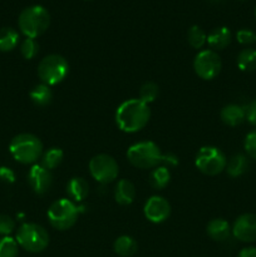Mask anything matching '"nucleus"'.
Here are the masks:
<instances>
[{
    "label": "nucleus",
    "instance_id": "4",
    "mask_svg": "<svg viewBox=\"0 0 256 257\" xmlns=\"http://www.w3.org/2000/svg\"><path fill=\"white\" fill-rule=\"evenodd\" d=\"M9 151L14 160L19 163L32 165L43 155V143L32 133H20L12 140Z\"/></svg>",
    "mask_w": 256,
    "mask_h": 257
},
{
    "label": "nucleus",
    "instance_id": "13",
    "mask_svg": "<svg viewBox=\"0 0 256 257\" xmlns=\"http://www.w3.org/2000/svg\"><path fill=\"white\" fill-rule=\"evenodd\" d=\"M232 235L242 242H255L256 241V215L243 213L238 216L232 226Z\"/></svg>",
    "mask_w": 256,
    "mask_h": 257
},
{
    "label": "nucleus",
    "instance_id": "12",
    "mask_svg": "<svg viewBox=\"0 0 256 257\" xmlns=\"http://www.w3.org/2000/svg\"><path fill=\"white\" fill-rule=\"evenodd\" d=\"M28 182L35 195L43 196L52 188L53 175L42 165H34L28 173Z\"/></svg>",
    "mask_w": 256,
    "mask_h": 257
},
{
    "label": "nucleus",
    "instance_id": "26",
    "mask_svg": "<svg viewBox=\"0 0 256 257\" xmlns=\"http://www.w3.org/2000/svg\"><path fill=\"white\" fill-rule=\"evenodd\" d=\"M187 42L193 49H201L207 43V35L203 32L202 28L198 25H192L187 32Z\"/></svg>",
    "mask_w": 256,
    "mask_h": 257
},
{
    "label": "nucleus",
    "instance_id": "32",
    "mask_svg": "<svg viewBox=\"0 0 256 257\" xmlns=\"http://www.w3.org/2000/svg\"><path fill=\"white\" fill-rule=\"evenodd\" d=\"M15 222L10 216L0 215V235L9 236L14 231Z\"/></svg>",
    "mask_w": 256,
    "mask_h": 257
},
{
    "label": "nucleus",
    "instance_id": "17",
    "mask_svg": "<svg viewBox=\"0 0 256 257\" xmlns=\"http://www.w3.org/2000/svg\"><path fill=\"white\" fill-rule=\"evenodd\" d=\"M207 43L211 50H222L231 43V32L228 28L220 27L215 28L207 35Z\"/></svg>",
    "mask_w": 256,
    "mask_h": 257
},
{
    "label": "nucleus",
    "instance_id": "1",
    "mask_svg": "<svg viewBox=\"0 0 256 257\" xmlns=\"http://www.w3.org/2000/svg\"><path fill=\"white\" fill-rule=\"evenodd\" d=\"M151 118L148 104L141 99H128L115 110V123L124 133H136L147 125Z\"/></svg>",
    "mask_w": 256,
    "mask_h": 257
},
{
    "label": "nucleus",
    "instance_id": "15",
    "mask_svg": "<svg viewBox=\"0 0 256 257\" xmlns=\"http://www.w3.org/2000/svg\"><path fill=\"white\" fill-rule=\"evenodd\" d=\"M220 117L225 124L236 127L246 119V109L238 104H227L221 109Z\"/></svg>",
    "mask_w": 256,
    "mask_h": 257
},
{
    "label": "nucleus",
    "instance_id": "31",
    "mask_svg": "<svg viewBox=\"0 0 256 257\" xmlns=\"http://www.w3.org/2000/svg\"><path fill=\"white\" fill-rule=\"evenodd\" d=\"M236 39L242 45H251L256 42V34L251 29H240L236 33Z\"/></svg>",
    "mask_w": 256,
    "mask_h": 257
},
{
    "label": "nucleus",
    "instance_id": "28",
    "mask_svg": "<svg viewBox=\"0 0 256 257\" xmlns=\"http://www.w3.org/2000/svg\"><path fill=\"white\" fill-rule=\"evenodd\" d=\"M19 252V245L17 240L4 236L0 238V257H17Z\"/></svg>",
    "mask_w": 256,
    "mask_h": 257
},
{
    "label": "nucleus",
    "instance_id": "27",
    "mask_svg": "<svg viewBox=\"0 0 256 257\" xmlns=\"http://www.w3.org/2000/svg\"><path fill=\"white\" fill-rule=\"evenodd\" d=\"M160 94V87L155 82H146L140 89V99L146 104L155 102Z\"/></svg>",
    "mask_w": 256,
    "mask_h": 257
},
{
    "label": "nucleus",
    "instance_id": "2",
    "mask_svg": "<svg viewBox=\"0 0 256 257\" xmlns=\"http://www.w3.org/2000/svg\"><path fill=\"white\" fill-rule=\"evenodd\" d=\"M127 158L131 165L141 170H151L160 166V163H168L176 166L178 160L172 155L163 156L160 147L152 141H143L135 143L127 151Z\"/></svg>",
    "mask_w": 256,
    "mask_h": 257
},
{
    "label": "nucleus",
    "instance_id": "24",
    "mask_svg": "<svg viewBox=\"0 0 256 257\" xmlns=\"http://www.w3.org/2000/svg\"><path fill=\"white\" fill-rule=\"evenodd\" d=\"M171 172L165 166H158L151 172L150 185L156 190H162L170 183Z\"/></svg>",
    "mask_w": 256,
    "mask_h": 257
},
{
    "label": "nucleus",
    "instance_id": "7",
    "mask_svg": "<svg viewBox=\"0 0 256 257\" xmlns=\"http://www.w3.org/2000/svg\"><path fill=\"white\" fill-rule=\"evenodd\" d=\"M78 215V207L68 198H60L53 202L47 213L50 225L59 231L72 228L77 222Z\"/></svg>",
    "mask_w": 256,
    "mask_h": 257
},
{
    "label": "nucleus",
    "instance_id": "37",
    "mask_svg": "<svg viewBox=\"0 0 256 257\" xmlns=\"http://www.w3.org/2000/svg\"><path fill=\"white\" fill-rule=\"evenodd\" d=\"M255 18H256V8H255Z\"/></svg>",
    "mask_w": 256,
    "mask_h": 257
},
{
    "label": "nucleus",
    "instance_id": "36",
    "mask_svg": "<svg viewBox=\"0 0 256 257\" xmlns=\"http://www.w3.org/2000/svg\"><path fill=\"white\" fill-rule=\"evenodd\" d=\"M211 2H220V0H211Z\"/></svg>",
    "mask_w": 256,
    "mask_h": 257
},
{
    "label": "nucleus",
    "instance_id": "22",
    "mask_svg": "<svg viewBox=\"0 0 256 257\" xmlns=\"http://www.w3.org/2000/svg\"><path fill=\"white\" fill-rule=\"evenodd\" d=\"M237 63L238 69L242 72H253L256 70V49L252 48H245L241 50L237 55Z\"/></svg>",
    "mask_w": 256,
    "mask_h": 257
},
{
    "label": "nucleus",
    "instance_id": "14",
    "mask_svg": "<svg viewBox=\"0 0 256 257\" xmlns=\"http://www.w3.org/2000/svg\"><path fill=\"white\" fill-rule=\"evenodd\" d=\"M206 232H207L208 237L212 238L213 241L223 242V241L230 237L232 230H231L230 223L226 220H223V218H213L207 223Z\"/></svg>",
    "mask_w": 256,
    "mask_h": 257
},
{
    "label": "nucleus",
    "instance_id": "18",
    "mask_svg": "<svg viewBox=\"0 0 256 257\" xmlns=\"http://www.w3.org/2000/svg\"><path fill=\"white\" fill-rule=\"evenodd\" d=\"M67 193L72 200L80 202L89 193V185L84 178L73 177L67 183Z\"/></svg>",
    "mask_w": 256,
    "mask_h": 257
},
{
    "label": "nucleus",
    "instance_id": "25",
    "mask_svg": "<svg viewBox=\"0 0 256 257\" xmlns=\"http://www.w3.org/2000/svg\"><path fill=\"white\" fill-rule=\"evenodd\" d=\"M63 158H64L63 151L58 147H52L42 155V163L40 165L47 170L52 171L62 163Z\"/></svg>",
    "mask_w": 256,
    "mask_h": 257
},
{
    "label": "nucleus",
    "instance_id": "21",
    "mask_svg": "<svg viewBox=\"0 0 256 257\" xmlns=\"http://www.w3.org/2000/svg\"><path fill=\"white\" fill-rule=\"evenodd\" d=\"M30 99L34 103L37 107H47L48 104L52 103L53 99V92L50 89L49 85L40 83V84L35 85L30 92Z\"/></svg>",
    "mask_w": 256,
    "mask_h": 257
},
{
    "label": "nucleus",
    "instance_id": "19",
    "mask_svg": "<svg viewBox=\"0 0 256 257\" xmlns=\"http://www.w3.org/2000/svg\"><path fill=\"white\" fill-rule=\"evenodd\" d=\"M138 245L136 240L131 236H119L113 243V250L120 257H131L137 252Z\"/></svg>",
    "mask_w": 256,
    "mask_h": 257
},
{
    "label": "nucleus",
    "instance_id": "11",
    "mask_svg": "<svg viewBox=\"0 0 256 257\" xmlns=\"http://www.w3.org/2000/svg\"><path fill=\"white\" fill-rule=\"evenodd\" d=\"M146 218L152 223H162L168 220L171 215V205L161 196H152L147 200L143 207Z\"/></svg>",
    "mask_w": 256,
    "mask_h": 257
},
{
    "label": "nucleus",
    "instance_id": "8",
    "mask_svg": "<svg viewBox=\"0 0 256 257\" xmlns=\"http://www.w3.org/2000/svg\"><path fill=\"white\" fill-rule=\"evenodd\" d=\"M195 165L198 170L207 176H217L226 170L227 160L221 150L213 146H205L198 151L195 158Z\"/></svg>",
    "mask_w": 256,
    "mask_h": 257
},
{
    "label": "nucleus",
    "instance_id": "10",
    "mask_svg": "<svg viewBox=\"0 0 256 257\" xmlns=\"http://www.w3.org/2000/svg\"><path fill=\"white\" fill-rule=\"evenodd\" d=\"M222 62L215 50L206 49L201 50L196 54L193 60V69L195 73L203 80H212L220 74Z\"/></svg>",
    "mask_w": 256,
    "mask_h": 257
},
{
    "label": "nucleus",
    "instance_id": "30",
    "mask_svg": "<svg viewBox=\"0 0 256 257\" xmlns=\"http://www.w3.org/2000/svg\"><path fill=\"white\" fill-rule=\"evenodd\" d=\"M243 147H245L246 153L248 155V157L256 160V130L251 131L245 138V142H243Z\"/></svg>",
    "mask_w": 256,
    "mask_h": 257
},
{
    "label": "nucleus",
    "instance_id": "6",
    "mask_svg": "<svg viewBox=\"0 0 256 257\" xmlns=\"http://www.w3.org/2000/svg\"><path fill=\"white\" fill-rule=\"evenodd\" d=\"M69 74V64L63 55L49 54L40 60L38 77L47 85H57Z\"/></svg>",
    "mask_w": 256,
    "mask_h": 257
},
{
    "label": "nucleus",
    "instance_id": "35",
    "mask_svg": "<svg viewBox=\"0 0 256 257\" xmlns=\"http://www.w3.org/2000/svg\"><path fill=\"white\" fill-rule=\"evenodd\" d=\"M237 257H256V247H245L240 251Z\"/></svg>",
    "mask_w": 256,
    "mask_h": 257
},
{
    "label": "nucleus",
    "instance_id": "34",
    "mask_svg": "<svg viewBox=\"0 0 256 257\" xmlns=\"http://www.w3.org/2000/svg\"><path fill=\"white\" fill-rule=\"evenodd\" d=\"M246 119L248 120L250 124L256 127V99L253 102H251L247 109H246Z\"/></svg>",
    "mask_w": 256,
    "mask_h": 257
},
{
    "label": "nucleus",
    "instance_id": "9",
    "mask_svg": "<svg viewBox=\"0 0 256 257\" xmlns=\"http://www.w3.org/2000/svg\"><path fill=\"white\" fill-rule=\"evenodd\" d=\"M89 172L97 182L107 185L118 177L119 167L112 156L100 153L89 161Z\"/></svg>",
    "mask_w": 256,
    "mask_h": 257
},
{
    "label": "nucleus",
    "instance_id": "33",
    "mask_svg": "<svg viewBox=\"0 0 256 257\" xmlns=\"http://www.w3.org/2000/svg\"><path fill=\"white\" fill-rule=\"evenodd\" d=\"M0 180L7 183H13L15 181V175L9 167H0Z\"/></svg>",
    "mask_w": 256,
    "mask_h": 257
},
{
    "label": "nucleus",
    "instance_id": "5",
    "mask_svg": "<svg viewBox=\"0 0 256 257\" xmlns=\"http://www.w3.org/2000/svg\"><path fill=\"white\" fill-rule=\"evenodd\" d=\"M17 242L28 252L38 253L49 245V235L43 226L38 223H23L17 231Z\"/></svg>",
    "mask_w": 256,
    "mask_h": 257
},
{
    "label": "nucleus",
    "instance_id": "20",
    "mask_svg": "<svg viewBox=\"0 0 256 257\" xmlns=\"http://www.w3.org/2000/svg\"><path fill=\"white\" fill-rule=\"evenodd\" d=\"M248 167H250V162H248L247 156L238 153V155L232 156L231 160L227 162L226 172L231 177H240L243 173L247 172Z\"/></svg>",
    "mask_w": 256,
    "mask_h": 257
},
{
    "label": "nucleus",
    "instance_id": "3",
    "mask_svg": "<svg viewBox=\"0 0 256 257\" xmlns=\"http://www.w3.org/2000/svg\"><path fill=\"white\" fill-rule=\"evenodd\" d=\"M19 29L27 38L40 37L50 25V14L42 5H32L20 13L18 19Z\"/></svg>",
    "mask_w": 256,
    "mask_h": 257
},
{
    "label": "nucleus",
    "instance_id": "16",
    "mask_svg": "<svg viewBox=\"0 0 256 257\" xmlns=\"http://www.w3.org/2000/svg\"><path fill=\"white\" fill-rule=\"evenodd\" d=\"M136 198V187L131 181L120 180L115 185L114 200L115 202L122 206H128L135 201Z\"/></svg>",
    "mask_w": 256,
    "mask_h": 257
},
{
    "label": "nucleus",
    "instance_id": "23",
    "mask_svg": "<svg viewBox=\"0 0 256 257\" xmlns=\"http://www.w3.org/2000/svg\"><path fill=\"white\" fill-rule=\"evenodd\" d=\"M19 43V34L9 27L0 28V52H10Z\"/></svg>",
    "mask_w": 256,
    "mask_h": 257
},
{
    "label": "nucleus",
    "instance_id": "29",
    "mask_svg": "<svg viewBox=\"0 0 256 257\" xmlns=\"http://www.w3.org/2000/svg\"><path fill=\"white\" fill-rule=\"evenodd\" d=\"M20 53H22V55L25 59H33V58L37 57V54L39 53V44H38V42L35 39L27 38V39H24V42L22 43V45H20Z\"/></svg>",
    "mask_w": 256,
    "mask_h": 257
}]
</instances>
